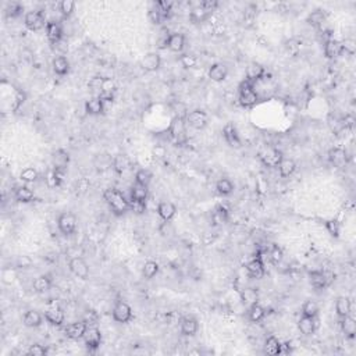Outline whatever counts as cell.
Masks as SVG:
<instances>
[{
    "instance_id": "cell-16",
    "label": "cell",
    "mask_w": 356,
    "mask_h": 356,
    "mask_svg": "<svg viewBox=\"0 0 356 356\" xmlns=\"http://www.w3.org/2000/svg\"><path fill=\"white\" fill-rule=\"evenodd\" d=\"M246 81H249V82H252L253 85L256 84V82H259V81H262L263 78H264V75H266V70H264V67L262 66V64H259V63H250L249 66L246 67Z\"/></svg>"
},
{
    "instance_id": "cell-13",
    "label": "cell",
    "mask_w": 356,
    "mask_h": 356,
    "mask_svg": "<svg viewBox=\"0 0 356 356\" xmlns=\"http://www.w3.org/2000/svg\"><path fill=\"white\" fill-rule=\"evenodd\" d=\"M185 132H187V121L183 117H175L170 125V134L174 139L180 144L185 139Z\"/></svg>"
},
{
    "instance_id": "cell-25",
    "label": "cell",
    "mask_w": 356,
    "mask_h": 356,
    "mask_svg": "<svg viewBox=\"0 0 356 356\" xmlns=\"http://www.w3.org/2000/svg\"><path fill=\"white\" fill-rule=\"evenodd\" d=\"M167 48L174 53L183 52L184 48H185V37L183 34H178V32L170 34L169 39H167Z\"/></svg>"
},
{
    "instance_id": "cell-39",
    "label": "cell",
    "mask_w": 356,
    "mask_h": 356,
    "mask_svg": "<svg viewBox=\"0 0 356 356\" xmlns=\"http://www.w3.org/2000/svg\"><path fill=\"white\" fill-rule=\"evenodd\" d=\"M248 316H249V320L252 323H259V321H262V320L264 319V316H266V310H264V308L258 302V303H255V305L249 306Z\"/></svg>"
},
{
    "instance_id": "cell-9",
    "label": "cell",
    "mask_w": 356,
    "mask_h": 356,
    "mask_svg": "<svg viewBox=\"0 0 356 356\" xmlns=\"http://www.w3.org/2000/svg\"><path fill=\"white\" fill-rule=\"evenodd\" d=\"M64 310L58 306L57 303H52L46 310H45V320L52 326H63L64 323Z\"/></svg>"
},
{
    "instance_id": "cell-20",
    "label": "cell",
    "mask_w": 356,
    "mask_h": 356,
    "mask_svg": "<svg viewBox=\"0 0 356 356\" xmlns=\"http://www.w3.org/2000/svg\"><path fill=\"white\" fill-rule=\"evenodd\" d=\"M328 160L336 167H345L348 164V154L341 148H334L328 152Z\"/></svg>"
},
{
    "instance_id": "cell-5",
    "label": "cell",
    "mask_w": 356,
    "mask_h": 356,
    "mask_svg": "<svg viewBox=\"0 0 356 356\" xmlns=\"http://www.w3.org/2000/svg\"><path fill=\"white\" fill-rule=\"evenodd\" d=\"M24 24L25 27L32 31V32H37L40 31L42 28H46V21H45V16L42 11H29L25 14L24 17Z\"/></svg>"
},
{
    "instance_id": "cell-51",
    "label": "cell",
    "mask_w": 356,
    "mask_h": 356,
    "mask_svg": "<svg viewBox=\"0 0 356 356\" xmlns=\"http://www.w3.org/2000/svg\"><path fill=\"white\" fill-rule=\"evenodd\" d=\"M180 63H181V66L184 68H193L196 64H198V58L195 55H189V53H187V55H183L181 57H180Z\"/></svg>"
},
{
    "instance_id": "cell-6",
    "label": "cell",
    "mask_w": 356,
    "mask_h": 356,
    "mask_svg": "<svg viewBox=\"0 0 356 356\" xmlns=\"http://www.w3.org/2000/svg\"><path fill=\"white\" fill-rule=\"evenodd\" d=\"M185 121H187V125H189L193 130H203L209 123V117L206 114V112L196 109L187 114Z\"/></svg>"
},
{
    "instance_id": "cell-47",
    "label": "cell",
    "mask_w": 356,
    "mask_h": 356,
    "mask_svg": "<svg viewBox=\"0 0 356 356\" xmlns=\"http://www.w3.org/2000/svg\"><path fill=\"white\" fill-rule=\"evenodd\" d=\"M152 181V174L150 171L141 169L135 173V184L144 185V187H149V184Z\"/></svg>"
},
{
    "instance_id": "cell-12",
    "label": "cell",
    "mask_w": 356,
    "mask_h": 356,
    "mask_svg": "<svg viewBox=\"0 0 356 356\" xmlns=\"http://www.w3.org/2000/svg\"><path fill=\"white\" fill-rule=\"evenodd\" d=\"M88 324L85 320H81V321H74V323H70L64 327V334L66 337L70 339H79V338L84 337L85 331H87Z\"/></svg>"
},
{
    "instance_id": "cell-41",
    "label": "cell",
    "mask_w": 356,
    "mask_h": 356,
    "mask_svg": "<svg viewBox=\"0 0 356 356\" xmlns=\"http://www.w3.org/2000/svg\"><path fill=\"white\" fill-rule=\"evenodd\" d=\"M216 189L223 196H228V195H231L234 192V184L228 178H220L216 183Z\"/></svg>"
},
{
    "instance_id": "cell-32",
    "label": "cell",
    "mask_w": 356,
    "mask_h": 356,
    "mask_svg": "<svg viewBox=\"0 0 356 356\" xmlns=\"http://www.w3.org/2000/svg\"><path fill=\"white\" fill-rule=\"evenodd\" d=\"M240 298L241 302H242L245 306H252V305H255V303L259 302V294H258V291L255 288L248 287V288H244L241 291Z\"/></svg>"
},
{
    "instance_id": "cell-1",
    "label": "cell",
    "mask_w": 356,
    "mask_h": 356,
    "mask_svg": "<svg viewBox=\"0 0 356 356\" xmlns=\"http://www.w3.org/2000/svg\"><path fill=\"white\" fill-rule=\"evenodd\" d=\"M103 199L109 205L110 210L114 216H124L125 213L131 210L130 202L125 199V196L116 188H107L103 192Z\"/></svg>"
},
{
    "instance_id": "cell-35",
    "label": "cell",
    "mask_w": 356,
    "mask_h": 356,
    "mask_svg": "<svg viewBox=\"0 0 356 356\" xmlns=\"http://www.w3.org/2000/svg\"><path fill=\"white\" fill-rule=\"evenodd\" d=\"M341 330L348 338H355L356 336V321L355 319L349 316L341 318Z\"/></svg>"
},
{
    "instance_id": "cell-14",
    "label": "cell",
    "mask_w": 356,
    "mask_h": 356,
    "mask_svg": "<svg viewBox=\"0 0 356 356\" xmlns=\"http://www.w3.org/2000/svg\"><path fill=\"white\" fill-rule=\"evenodd\" d=\"M223 136L231 148H241V138L237 127L232 123H227L223 128Z\"/></svg>"
},
{
    "instance_id": "cell-42",
    "label": "cell",
    "mask_w": 356,
    "mask_h": 356,
    "mask_svg": "<svg viewBox=\"0 0 356 356\" xmlns=\"http://www.w3.org/2000/svg\"><path fill=\"white\" fill-rule=\"evenodd\" d=\"M68 162H70V156L67 152L64 150H57L53 153V164H55V169H66L67 170Z\"/></svg>"
},
{
    "instance_id": "cell-55",
    "label": "cell",
    "mask_w": 356,
    "mask_h": 356,
    "mask_svg": "<svg viewBox=\"0 0 356 356\" xmlns=\"http://www.w3.org/2000/svg\"><path fill=\"white\" fill-rule=\"evenodd\" d=\"M269 258L274 264H277V263H280L282 260V250L280 249L279 246H273L269 250Z\"/></svg>"
},
{
    "instance_id": "cell-3",
    "label": "cell",
    "mask_w": 356,
    "mask_h": 356,
    "mask_svg": "<svg viewBox=\"0 0 356 356\" xmlns=\"http://www.w3.org/2000/svg\"><path fill=\"white\" fill-rule=\"evenodd\" d=\"M260 162L263 163L264 167H269V169H277V166L280 162L284 159L282 152L279 150L277 148H264L262 152L259 153Z\"/></svg>"
},
{
    "instance_id": "cell-15",
    "label": "cell",
    "mask_w": 356,
    "mask_h": 356,
    "mask_svg": "<svg viewBox=\"0 0 356 356\" xmlns=\"http://www.w3.org/2000/svg\"><path fill=\"white\" fill-rule=\"evenodd\" d=\"M323 50H324V56L330 60H336L338 58L342 53V45L341 42L337 40V39H328L324 42V46H323Z\"/></svg>"
},
{
    "instance_id": "cell-24",
    "label": "cell",
    "mask_w": 356,
    "mask_h": 356,
    "mask_svg": "<svg viewBox=\"0 0 356 356\" xmlns=\"http://www.w3.org/2000/svg\"><path fill=\"white\" fill-rule=\"evenodd\" d=\"M228 75V68L223 63H214L209 68V78L214 82H223Z\"/></svg>"
},
{
    "instance_id": "cell-2",
    "label": "cell",
    "mask_w": 356,
    "mask_h": 356,
    "mask_svg": "<svg viewBox=\"0 0 356 356\" xmlns=\"http://www.w3.org/2000/svg\"><path fill=\"white\" fill-rule=\"evenodd\" d=\"M259 94L256 92L255 85L249 81H242L238 88V102L245 109H252L259 103Z\"/></svg>"
},
{
    "instance_id": "cell-33",
    "label": "cell",
    "mask_w": 356,
    "mask_h": 356,
    "mask_svg": "<svg viewBox=\"0 0 356 356\" xmlns=\"http://www.w3.org/2000/svg\"><path fill=\"white\" fill-rule=\"evenodd\" d=\"M277 169H279V173L282 178H288V177H291L292 174L295 173V170H297V163H295L292 159L284 157V159L280 162L279 166H277Z\"/></svg>"
},
{
    "instance_id": "cell-53",
    "label": "cell",
    "mask_w": 356,
    "mask_h": 356,
    "mask_svg": "<svg viewBox=\"0 0 356 356\" xmlns=\"http://www.w3.org/2000/svg\"><path fill=\"white\" fill-rule=\"evenodd\" d=\"M341 45H342V53H345V55H349V56L355 55L356 42L354 40V39L347 38L345 40H342V42H341Z\"/></svg>"
},
{
    "instance_id": "cell-11",
    "label": "cell",
    "mask_w": 356,
    "mask_h": 356,
    "mask_svg": "<svg viewBox=\"0 0 356 356\" xmlns=\"http://www.w3.org/2000/svg\"><path fill=\"white\" fill-rule=\"evenodd\" d=\"M141 67L148 73H154L162 67V57L156 52H149L141 58Z\"/></svg>"
},
{
    "instance_id": "cell-44",
    "label": "cell",
    "mask_w": 356,
    "mask_h": 356,
    "mask_svg": "<svg viewBox=\"0 0 356 356\" xmlns=\"http://www.w3.org/2000/svg\"><path fill=\"white\" fill-rule=\"evenodd\" d=\"M319 315V305L315 300H306L302 305V316H308V318H315Z\"/></svg>"
},
{
    "instance_id": "cell-18",
    "label": "cell",
    "mask_w": 356,
    "mask_h": 356,
    "mask_svg": "<svg viewBox=\"0 0 356 356\" xmlns=\"http://www.w3.org/2000/svg\"><path fill=\"white\" fill-rule=\"evenodd\" d=\"M245 269H246L248 274H249V277H252V279H262V277L264 276V273H266L264 263H263V260H262L260 256H258V258H255V259H252L250 262H248L246 266H245Z\"/></svg>"
},
{
    "instance_id": "cell-34",
    "label": "cell",
    "mask_w": 356,
    "mask_h": 356,
    "mask_svg": "<svg viewBox=\"0 0 356 356\" xmlns=\"http://www.w3.org/2000/svg\"><path fill=\"white\" fill-rule=\"evenodd\" d=\"M326 19H327V14L324 13V10H315L309 14L306 21L309 25L315 28H321L326 24Z\"/></svg>"
},
{
    "instance_id": "cell-43",
    "label": "cell",
    "mask_w": 356,
    "mask_h": 356,
    "mask_svg": "<svg viewBox=\"0 0 356 356\" xmlns=\"http://www.w3.org/2000/svg\"><path fill=\"white\" fill-rule=\"evenodd\" d=\"M159 269H160V267H159V263H157V262L148 260V262L144 264V267H142V274H144L145 279L152 280L153 277L157 276Z\"/></svg>"
},
{
    "instance_id": "cell-45",
    "label": "cell",
    "mask_w": 356,
    "mask_h": 356,
    "mask_svg": "<svg viewBox=\"0 0 356 356\" xmlns=\"http://www.w3.org/2000/svg\"><path fill=\"white\" fill-rule=\"evenodd\" d=\"M58 11L63 14L64 19H68L75 11V3L73 0H63L58 3Z\"/></svg>"
},
{
    "instance_id": "cell-48",
    "label": "cell",
    "mask_w": 356,
    "mask_h": 356,
    "mask_svg": "<svg viewBox=\"0 0 356 356\" xmlns=\"http://www.w3.org/2000/svg\"><path fill=\"white\" fill-rule=\"evenodd\" d=\"M22 11H24L22 4H19L17 1H13V3H9V6L6 9V17L7 19H17L22 14Z\"/></svg>"
},
{
    "instance_id": "cell-50",
    "label": "cell",
    "mask_w": 356,
    "mask_h": 356,
    "mask_svg": "<svg viewBox=\"0 0 356 356\" xmlns=\"http://www.w3.org/2000/svg\"><path fill=\"white\" fill-rule=\"evenodd\" d=\"M326 230L331 237L338 238L341 234V224L337 220H328V222H326Z\"/></svg>"
},
{
    "instance_id": "cell-21",
    "label": "cell",
    "mask_w": 356,
    "mask_h": 356,
    "mask_svg": "<svg viewBox=\"0 0 356 356\" xmlns=\"http://www.w3.org/2000/svg\"><path fill=\"white\" fill-rule=\"evenodd\" d=\"M175 213H177V207L171 202H160L157 206V214L164 223L171 222Z\"/></svg>"
},
{
    "instance_id": "cell-56",
    "label": "cell",
    "mask_w": 356,
    "mask_h": 356,
    "mask_svg": "<svg viewBox=\"0 0 356 356\" xmlns=\"http://www.w3.org/2000/svg\"><path fill=\"white\" fill-rule=\"evenodd\" d=\"M201 4H202L203 9L206 10L207 13H210V14H213V11L219 7V1L217 0H205Z\"/></svg>"
},
{
    "instance_id": "cell-31",
    "label": "cell",
    "mask_w": 356,
    "mask_h": 356,
    "mask_svg": "<svg viewBox=\"0 0 356 356\" xmlns=\"http://www.w3.org/2000/svg\"><path fill=\"white\" fill-rule=\"evenodd\" d=\"M298 328L303 336H312L316 331V319L302 316L298 321Z\"/></svg>"
},
{
    "instance_id": "cell-23",
    "label": "cell",
    "mask_w": 356,
    "mask_h": 356,
    "mask_svg": "<svg viewBox=\"0 0 356 356\" xmlns=\"http://www.w3.org/2000/svg\"><path fill=\"white\" fill-rule=\"evenodd\" d=\"M45 29H46V37L50 40V43H56V42L63 39V28H61L60 22L49 21Z\"/></svg>"
},
{
    "instance_id": "cell-46",
    "label": "cell",
    "mask_w": 356,
    "mask_h": 356,
    "mask_svg": "<svg viewBox=\"0 0 356 356\" xmlns=\"http://www.w3.org/2000/svg\"><path fill=\"white\" fill-rule=\"evenodd\" d=\"M19 178H21V181H24V183H35L37 180L39 178V173L34 169V167H27V169H24L21 173H19Z\"/></svg>"
},
{
    "instance_id": "cell-17",
    "label": "cell",
    "mask_w": 356,
    "mask_h": 356,
    "mask_svg": "<svg viewBox=\"0 0 356 356\" xmlns=\"http://www.w3.org/2000/svg\"><path fill=\"white\" fill-rule=\"evenodd\" d=\"M309 284L316 289H323L330 284V279H328L327 273L320 271V270H315L309 273Z\"/></svg>"
},
{
    "instance_id": "cell-4",
    "label": "cell",
    "mask_w": 356,
    "mask_h": 356,
    "mask_svg": "<svg viewBox=\"0 0 356 356\" xmlns=\"http://www.w3.org/2000/svg\"><path fill=\"white\" fill-rule=\"evenodd\" d=\"M57 227L63 235H73L77 230V217L73 213H61L57 219Z\"/></svg>"
},
{
    "instance_id": "cell-58",
    "label": "cell",
    "mask_w": 356,
    "mask_h": 356,
    "mask_svg": "<svg viewBox=\"0 0 356 356\" xmlns=\"http://www.w3.org/2000/svg\"><path fill=\"white\" fill-rule=\"evenodd\" d=\"M130 206H131V210H132V212L141 214V213H144L145 209H146V202H131L130 203Z\"/></svg>"
},
{
    "instance_id": "cell-7",
    "label": "cell",
    "mask_w": 356,
    "mask_h": 356,
    "mask_svg": "<svg viewBox=\"0 0 356 356\" xmlns=\"http://www.w3.org/2000/svg\"><path fill=\"white\" fill-rule=\"evenodd\" d=\"M112 313H113L114 321H117V323L124 324V323L131 321V319H132V309L128 303H125L123 300H117Z\"/></svg>"
},
{
    "instance_id": "cell-28",
    "label": "cell",
    "mask_w": 356,
    "mask_h": 356,
    "mask_svg": "<svg viewBox=\"0 0 356 356\" xmlns=\"http://www.w3.org/2000/svg\"><path fill=\"white\" fill-rule=\"evenodd\" d=\"M32 288L38 294H43L48 292L49 289L52 288V279L49 274H42L38 276L37 279L32 281Z\"/></svg>"
},
{
    "instance_id": "cell-26",
    "label": "cell",
    "mask_w": 356,
    "mask_h": 356,
    "mask_svg": "<svg viewBox=\"0 0 356 356\" xmlns=\"http://www.w3.org/2000/svg\"><path fill=\"white\" fill-rule=\"evenodd\" d=\"M22 321H24V326L29 328H38L42 326L43 323V316L39 313L38 310H28L24 318H22Z\"/></svg>"
},
{
    "instance_id": "cell-52",
    "label": "cell",
    "mask_w": 356,
    "mask_h": 356,
    "mask_svg": "<svg viewBox=\"0 0 356 356\" xmlns=\"http://www.w3.org/2000/svg\"><path fill=\"white\" fill-rule=\"evenodd\" d=\"M154 6L160 10V13L163 14L166 19H169L170 13H171V7H173V1H167V0H160L157 3H154Z\"/></svg>"
},
{
    "instance_id": "cell-38",
    "label": "cell",
    "mask_w": 356,
    "mask_h": 356,
    "mask_svg": "<svg viewBox=\"0 0 356 356\" xmlns=\"http://www.w3.org/2000/svg\"><path fill=\"white\" fill-rule=\"evenodd\" d=\"M210 16H212V14L207 13L206 10L203 9L202 4H199V6H196V7H193V9L191 10L189 19H191V21H192L193 24H201V22H205Z\"/></svg>"
},
{
    "instance_id": "cell-30",
    "label": "cell",
    "mask_w": 356,
    "mask_h": 356,
    "mask_svg": "<svg viewBox=\"0 0 356 356\" xmlns=\"http://www.w3.org/2000/svg\"><path fill=\"white\" fill-rule=\"evenodd\" d=\"M336 312L338 318H345L349 316L352 312V302L348 297H338L336 300Z\"/></svg>"
},
{
    "instance_id": "cell-22",
    "label": "cell",
    "mask_w": 356,
    "mask_h": 356,
    "mask_svg": "<svg viewBox=\"0 0 356 356\" xmlns=\"http://www.w3.org/2000/svg\"><path fill=\"white\" fill-rule=\"evenodd\" d=\"M85 112L89 116H100L105 113V102L99 96L91 97L85 103Z\"/></svg>"
},
{
    "instance_id": "cell-29",
    "label": "cell",
    "mask_w": 356,
    "mask_h": 356,
    "mask_svg": "<svg viewBox=\"0 0 356 356\" xmlns=\"http://www.w3.org/2000/svg\"><path fill=\"white\" fill-rule=\"evenodd\" d=\"M52 67H53V71H55L56 75L63 77V75H67L70 73V61L64 56H57V57L53 58Z\"/></svg>"
},
{
    "instance_id": "cell-36",
    "label": "cell",
    "mask_w": 356,
    "mask_h": 356,
    "mask_svg": "<svg viewBox=\"0 0 356 356\" xmlns=\"http://www.w3.org/2000/svg\"><path fill=\"white\" fill-rule=\"evenodd\" d=\"M14 198L19 203H29L35 199V193L28 187H19L14 192Z\"/></svg>"
},
{
    "instance_id": "cell-19",
    "label": "cell",
    "mask_w": 356,
    "mask_h": 356,
    "mask_svg": "<svg viewBox=\"0 0 356 356\" xmlns=\"http://www.w3.org/2000/svg\"><path fill=\"white\" fill-rule=\"evenodd\" d=\"M180 330H181V334L185 337H193V336H196V333L199 330V323L193 316H185L180 323Z\"/></svg>"
},
{
    "instance_id": "cell-37",
    "label": "cell",
    "mask_w": 356,
    "mask_h": 356,
    "mask_svg": "<svg viewBox=\"0 0 356 356\" xmlns=\"http://www.w3.org/2000/svg\"><path fill=\"white\" fill-rule=\"evenodd\" d=\"M148 199V187L135 184L131 188V202H146Z\"/></svg>"
},
{
    "instance_id": "cell-10",
    "label": "cell",
    "mask_w": 356,
    "mask_h": 356,
    "mask_svg": "<svg viewBox=\"0 0 356 356\" xmlns=\"http://www.w3.org/2000/svg\"><path fill=\"white\" fill-rule=\"evenodd\" d=\"M68 267L70 271L81 280H87L89 277V266L85 260L82 258H73V259L68 262Z\"/></svg>"
},
{
    "instance_id": "cell-8",
    "label": "cell",
    "mask_w": 356,
    "mask_h": 356,
    "mask_svg": "<svg viewBox=\"0 0 356 356\" xmlns=\"http://www.w3.org/2000/svg\"><path fill=\"white\" fill-rule=\"evenodd\" d=\"M82 338H84L85 347L89 351H96L97 348L100 347V344H102V333L95 326H88L87 331H85V334H84Z\"/></svg>"
},
{
    "instance_id": "cell-49",
    "label": "cell",
    "mask_w": 356,
    "mask_h": 356,
    "mask_svg": "<svg viewBox=\"0 0 356 356\" xmlns=\"http://www.w3.org/2000/svg\"><path fill=\"white\" fill-rule=\"evenodd\" d=\"M148 17L150 19V22L153 24V25H160L162 22L166 21V17H164L163 14L160 13V10L157 9L156 6H153L152 9L149 10V14H148Z\"/></svg>"
},
{
    "instance_id": "cell-40",
    "label": "cell",
    "mask_w": 356,
    "mask_h": 356,
    "mask_svg": "<svg viewBox=\"0 0 356 356\" xmlns=\"http://www.w3.org/2000/svg\"><path fill=\"white\" fill-rule=\"evenodd\" d=\"M212 220L214 224H224V223L228 222V210L225 206L223 205H217L214 207L212 214Z\"/></svg>"
},
{
    "instance_id": "cell-54",
    "label": "cell",
    "mask_w": 356,
    "mask_h": 356,
    "mask_svg": "<svg viewBox=\"0 0 356 356\" xmlns=\"http://www.w3.org/2000/svg\"><path fill=\"white\" fill-rule=\"evenodd\" d=\"M46 354H48V348L40 344H34L28 349V355L31 356H45Z\"/></svg>"
},
{
    "instance_id": "cell-57",
    "label": "cell",
    "mask_w": 356,
    "mask_h": 356,
    "mask_svg": "<svg viewBox=\"0 0 356 356\" xmlns=\"http://www.w3.org/2000/svg\"><path fill=\"white\" fill-rule=\"evenodd\" d=\"M52 48H53V50L55 52H57V53H66L68 50V46L63 42V39L61 40H58V42H56V43H52Z\"/></svg>"
},
{
    "instance_id": "cell-59",
    "label": "cell",
    "mask_w": 356,
    "mask_h": 356,
    "mask_svg": "<svg viewBox=\"0 0 356 356\" xmlns=\"http://www.w3.org/2000/svg\"><path fill=\"white\" fill-rule=\"evenodd\" d=\"M24 102H25V94L22 91H17L16 92V106H14V110H17Z\"/></svg>"
},
{
    "instance_id": "cell-27",
    "label": "cell",
    "mask_w": 356,
    "mask_h": 356,
    "mask_svg": "<svg viewBox=\"0 0 356 356\" xmlns=\"http://www.w3.org/2000/svg\"><path fill=\"white\" fill-rule=\"evenodd\" d=\"M264 354L270 356H277L282 354V344L279 338L274 336L267 337V339L264 341Z\"/></svg>"
}]
</instances>
